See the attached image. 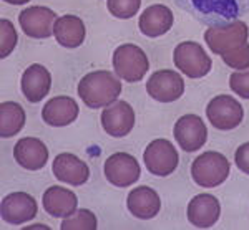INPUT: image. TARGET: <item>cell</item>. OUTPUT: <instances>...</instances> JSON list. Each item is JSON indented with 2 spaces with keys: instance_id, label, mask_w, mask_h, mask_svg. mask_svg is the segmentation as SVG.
<instances>
[{
  "instance_id": "6da1fadb",
  "label": "cell",
  "mask_w": 249,
  "mask_h": 230,
  "mask_svg": "<svg viewBox=\"0 0 249 230\" xmlns=\"http://www.w3.org/2000/svg\"><path fill=\"white\" fill-rule=\"evenodd\" d=\"M179 9H184L199 22L219 25L238 20L249 14V0H175Z\"/></svg>"
},
{
  "instance_id": "7a4b0ae2",
  "label": "cell",
  "mask_w": 249,
  "mask_h": 230,
  "mask_svg": "<svg viewBox=\"0 0 249 230\" xmlns=\"http://www.w3.org/2000/svg\"><path fill=\"white\" fill-rule=\"evenodd\" d=\"M122 83L111 71L96 70L83 76L78 83V96L91 110L110 106L118 99Z\"/></svg>"
},
{
  "instance_id": "3957f363",
  "label": "cell",
  "mask_w": 249,
  "mask_h": 230,
  "mask_svg": "<svg viewBox=\"0 0 249 230\" xmlns=\"http://www.w3.org/2000/svg\"><path fill=\"white\" fill-rule=\"evenodd\" d=\"M230 176V161L216 151L198 156L191 164V177L199 187H218Z\"/></svg>"
},
{
  "instance_id": "277c9868",
  "label": "cell",
  "mask_w": 249,
  "mask_h": 230,
  "mask_svg": "<svg viewBox=\"0 0 249 230\" xmlns=\"http://www.w3.org/2000/svg\"><path fill=\"white\" fill-rule=\"evenodd\" d=\"M248 37L249 30L243 20H232L230 23L211 25L204 32V42L208 43L213 53L219 56L248 43Z\"/></svg>"
},
{
  "instance_id": "5b68a950",
  "label": "cell",
  "mask_w": 249,
  "mask_h": 230,
  "mask_svg": "<svg viewBox=\"0 0 249 230\" xmlns=\"http://www.w3.org/2000/svg\"><path fill=\"white\" fill-rule=\"evenodd\" d=\"M113 68L116 75L128 83H136L148 73L150 62L146 53L133 43L120 45L113 53Z\"/></svg>"
},
{
  "instance_id": "8992f818",
  "label": "cell",
  "mask_w": 249,
  "mask_h": 230,
  "mask_svg": "<svg viewBox=\"0 0 249 230\" xmlns=\"http://www.w3.org/2000/svg\"><path fill=\"white\" fill-rule=\"evenodd\" d=\"M175 66L188 78H203L210 73L213 62L204 48L196 42H183L173 51Z\"/></svg>"
},
{
  "instance_id": "52a82bcc",
  "label": "cell",
  "mask_w": 249,
  "mask_h": 230,
  "mask_svg": "<svg viewBox=\"0 0 249 230\" xmlns=\"http://www.w3.org/2000/svg\"><path fill=\"white\" fill-rule=\"evenodd\" d=\"M206 116L210 123L219 131H231L238 128L244 118L241 103L230 95H219L211 99L206 106Z\"/></svg>"
},
{
  "instance_id": "ba28073f",
  "label": "cell",
  "mask_w": 249,
  "mask_h": 230,
  "mask_svg": "<svg viewBox=\"0 0 249 230\" xmlns=\"http://www.w3.org/2000/svg\"><path fill=\"white\" fill-rule=\"evenodd\" d=\"M144 166L153 176H170L176 171L179 163L178 151L168 139H155L144 149Z\"/></svg>"
},
{
  "instance_id": "9c48e42d",
  "label": "cell",
  "mask_w": 249,
  "mask_h": 230,
  "mask_svg": "<svg viewBox=\"0 0 249 230\" xmlns=\"http://www.w3.org/2000/svg\"><path fill=\"white\" fill-rule=\"evenodd\" d=\"M146 91L160 103H173L179 99L184 93L183 76L173 70H160L150 76Z\"/></svg>"
},
{
  "instance_id": "30bf717a",
  "label": "cell",
  "mask_w": 249,
  "mask_h": 230,
  "mask_svg": "<svg viewBox=\"0 0 249 230\" xmlns=\"http://www.w3.org/2000/svg\"><path fill=\"white\" fill-rule=\"evenodd\" d=\"M103 172H105V177L110 184L116 185V187H128L140 179L142 169H140L138 161L131 154L116 152L105 161Z\"/></svg>"
},
{
  "instance_id": "8fae6325",
  "label": "cell",
  "mask_w": 249,
  "mask_h": 230,
  "mask_svg": "<svg viewBox=\"0 0 249 230\" xmlns=\"http://www.w3.org/2000/svg\"><path fill=\"white\" fill-rule=\"evenodd\" d=\"M175 139L183 151L195 152L201 149L208 141V129L204 121L196 115H184L175 124L173 129Z\"/></svg>"
},
{
  "instance_id": "7c38bea8",
  "label": "cell",
  "mask_w": 249,
  "mask_h": 230,
  "mask_svg": "<svg viewBox=\"0 0 249 230\" xmlns=\"http://www.w3.org/2000/svg\"><path fill=\"white\" fill-rule=\"evenodd\" d=\"M57 14L48 7H29L18 14V23L30 38H48L53 33Z\"/></svg>"
},
{
  "instance_id": "4fadbf2b",
  "label": "cell",
  "mask_w": 249,
  "mask_h": 230,
  "mask_svg": "<svg viewBox=\"0 0 249 230\" xmlns=\"http://www.w3.org/2000/svg\"><path fill=\"white\" fill-rule=\"evenodd\" d=\"M2 219L10 225H20L35 219L38 212L37 200L27 192H12L2 200Z\"/></svg>"
},
{
  "instance_id": "5bb4252c",
  "label": "cell",
  "mask_w": 249,
  "mask_h": 230,
  "mask_svg": "<svg viewBox=\"0 0 249 230\" xmlns=\"http://www.w3.org/2000/svg\"><path fill=\"white\" fill-rule=\"evenodd\" d=\"M100 119L107 134L123 138L135 126V111L126 101H115L103 110Z\"/></svg>"
},
{
  "instance_id": "9a60e30c",
  "label": "cell",
  "mask_w": 249,
  "mask_h": 230,
  "mask_svg": "<svg viewBox=\"0 0 249 230\" xmlns=\"http://www.w3.org/2000/svg\"><path fill=\"white\" fill-rule=\"evenodd\" d=\"M219 200L211 194H198L188 204V220L198 229H210L219 220Z\"/></svg>"
},
{
  "instance_id": "2e32d148",
  "label": "cell",
  "mask_w": 249,
  "mask_h": 230,
  "mask_svg": "<svg viewBox=\"0 0 249 230\" xmlns=\"http://www.w3.org/2000/svg\"><path fill=\"white\" fill-rule=\"evenodd\" d=\"M52 171L60 182H65L68 185H83L90 179L88 166L71 152H62L55 157Z\"/></svg>"
},
{
  "instance_id": "e0dca14e",
  "label": "cell",
  "mask_w": 249,
  "mask_h": 230,
  "mask_svg": "<svg viewBox=\"0 0 249 230\" xmlns=\"http://www.w3.org/2000/svg\"><path fill=\"white\" fill-rule=\"evenodd\" d=\"M78 104L70 96H55L42 108V119L48 126L63 128L71 124L78 116Z\"/></svg>"
},
{
  "instance_id": "ac0fdd59",
  "label": "cell",
  "mask_w": 249,
  "mask_h": 230,
  "mask_svg": "<svg viewBox=\"0 0 249 230\" xmlns=\"http://www.w3.org/2000/svg\"><path fill=\"white\" fill-rule=\"evenodd\" d=\"M43 209L57 219H67L77 212L78 199L73 191L60 185H52L43 192Z\"/></svg>"
},
{
  "instance_id": "d6986e66",
  "label": "cell",
  "mask_w": 249,
  "mask_h": 230,
  "mask_svg": "<svg viewBox=\"0 0 249 230\" xmlns=\"http://www.w3.org/2000/svg\"><path fill=\"white\" fill-rule=\"evenodd\" d=\"M14 157L18 166L27 171H38L45 167L48 161V149L43 141L37 138H23L15 144Z\"/></svg>"
},
{
  "instance_id": "ffe728a7",
  "label": "cell",
  "mask_w": 249,
  "mask_h": 230,
  "mask_svg": "<svg viewBox=\"0 0 249 230\" xmlns=\"http://www.w3.org/2000/svg\"><path fill=\"white\" fill-rule=\"evenodd\" d=\"M126 205L128 211L133 214L136 219L150 220L158 215L160 209H161V200H160V196L156 194V191H153L151 187L140 185V187H135L128 194Z\"/></svg>"
},
{
  "instance_id": "44dd1931",
  "label": "cell",
  "mask_w": 249,
  "mask_h": 230,
  "mask_svg": "<svg viewBox=\"0 0 249 230\" xmlns=\"http://www.w3.org/2000/svg\"><path fill=\"white\" fill-rule=\"evenodd\" d=\"M173 20H175L173 12L166 5H163V3L150 5L140 15V32L150 38L161 37L170 32V28L173 27Z\"/></svg>"
},
{
  "instance_id": "7402d4cb",
  "label": "cell",
  "mask_w": 249,
  "mask_h": 230,
  "mask_svg": "<svg viewBox=\"0 0 249 230\" xmlns=\"http://www.w3.org/2000/svg\"><path fill=\"white\" fill-rule=\"evenodd\" d=\"M22 91L30 103H38L48 95L52 86L50 71L43 65H30L22 76Z\"/></svg>"
},
{
  "instance_id": "603a6c76",
  "label": "cell",
  "mask_w": 249,
  "mask_h": 230,
  "mask_svg": "<svg viewBox=\"0 0 249 230\" xmlns=\"http://www.w3.org/2000/svg\"><path fill=\"white\" fill-rule=\"evenodd\" d=\"M53 35L62 47L77 48L85 40V23L77 15H63V17L55 20Z\"/></svg>"
},
{
  "instance_id": "cb8c5ba5",
  "label": "cell",
  "mask_w": 249,
  "mask_h": 230,
  "mask_svg": "<svg viewBox=\"0 0 249 230\" xmlns=\"http://www.w3.org/2000/svg\"><path fill=\"white\" fill-rule=\"evenodd\" d=\"M25 126V111L18 103L5 101L0 104V136L12 138Z\"/></svg>"
},
{
  "instance_id": "d4e9b609",
  "label": "cell",
  "mask_w": 249,
  "mask_h": 230,
  "mask_svg": "<svg viewBox=\"0 0 249 230\" xmlns=\"http://www.w3.org/2000/svg\"><path fill=\"white\" fill-rule=\"evenodd\" d=\"M96 227H98L96 215L88 209H80L77 214L63 219L62 225H60L62 230H95Z\"/></svg>"
},
{
  "instance_id": "484cf974",
  "label": "cell",
  "mask_w": 249,
  "mask_h": 230,
  "mask_svg": "<svg viewBox=\"0 0 249 230\" xmlns=\"http://www.w3.org/2000/svg\"><path fill=\"white\" fill-rule=\"evenodd\" d=\"M107 7L116 18H131L138 14L142 0H107Z\"/></svg>"
},
{
  "instance_id": "4316f807",
  "label": "cell",
  "mask_w": 249,
  "mask_h": 230,
  "mask_svg": "<svg viewBox=\"0 0 249 230\" xmlns=\"http://www.w3.org/2000/svg\"><path fill=\"white\" fill-rule=\"evenodd\" d=\"M223 62L234 70H248L249 68V43H244L238 48L221 55Z\"/></svg>"
},
{
  "instance_id": "83f0119b",
  "label": "cell",
  "mask_w": 249,
  "mask_h": 230,
  "mask_svg": "<svg viewBox=\"0 0 249 230\" xmlns=\"http://www.w3.org/2000/svg\"><path fill=\"white\" fill-rule=\"evenodd\" d=\"M0 38H2L0 56L5 58V56H9L12 51H14L15 45H17V32H15L10 20H7V18L0 20Z\"/></svg>"
},
{
  "instance_id": "f1b7e54d",
  "label": "cell",
  "mask_w": 249,
  "mask_h": 230,
  "mask_svg": "<svg viewBox=\"0 0 249 230\" xmlns=\"http://www.w3.org/2000/svg\"><path fill=\"white\" fill-rule=\"evenodd\" d=\"M230 86L238 96L249 99V68L244 71H234L230 76Z\"/></svg>"
},
{
  "instance_id": "f546056e",
  "label": "cell",
  "mask_w": 249,
  "mask_h": 230,
  "mask_svg": "<svg viewBox=\"0 0 249 230\" xmlns=\"http://www.w3.org/2000/svg\"><path fill=\"white\" fill-rule=\"evenodd\" d=\"M236 166L239 167V171H243L244 174L249 176V143H244L236 149L234 154Z\"/></svg>"
},
{
  "instance_id": "4dcf8cb0",
  "label": "cell",
  "mask_w": 249,
  "mask_h": 230,
  "mask_svg": "<svg viewBox=\"0 0 249 230\" xmlns=\"http://www.w3.org/2000/svg\"><path fill=\"white\" fill-rule=\"evenodd\" d=\"M7 3H12V5H23V3L30 2V0H3Z\"/></svg>"
}]
</instances>
